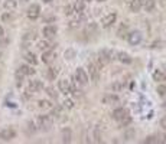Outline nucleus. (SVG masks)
Masks as SVG:
<instances>
[{
	"label": "nucleus",
	"instance_id": "obj_1",
	"mask_svg": "<svg viewBox=\"0 0 166 144\" xmlns=\"http://www.w3.org/2000/svg\"><path fill=\"white\" fill-rule=\"evenodd\" d=\"M36 122H38L39 130H42V131H49L51 127H52V117H51V115H39Z\"/></svg>",
	"mask_w": 166,
	"mask_h": 144
},
{
	"label": "nucleus",
	"instance_id": "obj_2",
	"mask_svg": "<svg viewBox=\"0 0 166 144\" xmlns=\"http://www.w3.org/2000/svg\"><path fill=\"white\" fill-rule=\"evenodd\" d=\"M113 55H114V52L111 49L103 48V49L98 52V59L103 62V65H106V64H110V62H111V59H113Z\"/></svg>",
	"mask_w": 166,
	"mask_h": 144
},
{
	"label": "nucleus",
	"instance_id": "obj_3",
	"mask_svg": "<svg viewBox=\"0 0 166 144\" xmlns=\"http://www.w3.org/2000/svg\"><path fill=\"white\" fill-rule=\"evenodd\" d=\"M75 79H77V82H79L81 85H85V84L88 82V75H87V72H85V69L77 68V71H75Z\"/></svg>",
	"mask_w": 166,
	"mask_h": 144
},
{
	"label": "nucleus",
	"instance_id": "obj_4",
	"mask_svg": "<svg viewBox=\"0 0 166 144\" xmlns=\"http://www.w3.org/2000/svg\"><path fill=\"white\" fill-rule=\"evenodd\" d=\"M15 137H16V131L13 128H10V127H8V128H4L0 131V138L4 141H10V140H13Z\"/></svg>",
	"mask_w": 166,
	"mask_h": 144
},
{
	"label": "nucleus",
	"instance_id": "obj_5",
	"mask_svg": "<svg viewBox=\"0 0 166 144\" xmlns=\"http://www.w3.org/2000/svg\"><path fill=\"white\" fill-rule=\"evenodd\" d=\"M127 41L130 45H139L142 42V33L139 31H134V32H130L127 35Z\"/></svg>",
	"mask_w": 166,
	"mask_h": 144
},
{
	"label": "nucleus",
	"instance_id": "obj_6",
	"mask_svg": "<svg viewBox=\"0 0 166 144\" xmlns=\"http://www.w3.org/2000/svg\"><path fill=\"white\" fill-rule=\"evenodd\" d=\"M26 15H28V17H29V19H32V20L38 19L39 15H41V7H39V4H32V6L28 9Z\"/></svg>",
	"mask_w": 166,
	"mask_h": 144
},
{
	"label": "nucleus",
	"instance_id": "obj_7",
	"mask_svg": "<svg viewBox=\"0 0 166 144\" xmlns=\"http://www.w3.org/2000/svg\"><path fill=\"white\" fill-rule=\"evenodd\" d=\"M88 72H90V75H91V79L94 81V82H97L98 78H100V69L97 68V65L90 62L88 64Z\"/></svg>",
	"mask_w": 166,
	"mask_h": 144
},
{
	"label": "nucleus",
	"instance_id": "obj_8",
	"mask_svg": "<svg viewBox=\"0 0 166 144\" xmlns=\"http://www.w3.org/2000/svg\"><path fill=\"white\" fill-rule=\"evenodd\" d=\"M128 115V111L126 110V108H117V110L113 111V118L116 120V121H121L124 117H127Z\"/></svg>",
	"mask_w": 166,
	"mask_h": 144
},
{
	"label": "nucleus",
	"instance_id": "obj_9",
	"mask_svg": "<svg viewBox=\"0 0 166 144\" xmlns=\"http://www.w3.org/2000/svg\"><path fill=\"white\" fill-rule=\"evenodd\" d=\"M116 19H117V15H116V13H110V15H107L106 17L101 20L103 27H106V29H107V27H110L114 22H116Z\"/></svg>",
	"mask_w": 166,
	"mask_h": 144
},
{
	"label": "nucleus",
	"instance_id": "obj_10",
	"mask_svg": "<svg viewBox=\"0 0 166 144\" xmlns=\"http://www.w3.org/2000/svg\"><path fill=\"white\" fill-rule=\"evenodd\" d=\"M58 87H59V91L65 95H68L71 92V85H69V81H67V79H61L58 82Z\"/></svg>",
	"mask_w": 166,
	"mask_h": 144
},
{
	"label": "nucleus",
	"instance_id": "obj_11",
	"mask_svg": "<svg viewBox=\"0 0 166 144\" xmlns=\"http://www.w3.org/2000/svg\"><path fill=\"white\" fill-rule=\"evenodd\" d=\"M43 88V84L41 81H30L29 85H28V91L29 92H38Z\"/></svg>",
	"mask_w": 166,
	"mask_h": 144
},
{
	"label": "nucleus",
	"instance_id": "obj_12",
	"mask_svg": "<svg viewBox=\"0 0 166 144\" xmlns=\"http://www.w3.org/2000/svg\"><path fill=\"white\" fill-rule=\"evenodd\" d=\"M42 33H43L45 38H53V36L57 35V27L52 26V25L45 26V27H43V31H42Z\"/></svg>",
	"mask_w": 166,
	"mask_h": 144
},
{
	"label": "nucleus",
	"instance_id": "obj_13",
	"mask_svg": "<svg viewBox=\"0 0 166 144\" xmlns=\"http://www.w3.org/2000/svg\"><path fill=\"white\" fill-rule=\"evenodd\" d=\"M57 56V53L53 52V50H45L43 55H42V62H45V64H49V62H52Z\"/></svg>",
	"mask_w": 166,
	"mask_h": 144
},
{
	"label": "nucleus",
	"instance_id": "obj_14",
	"mask_svg": "<svg viewBox=\"0 0 166 144\" xmlns=\"http://www.w3.org/2000/svg\"><path fill=\"white\" fill-rule=\"evenodd\" d=\"M98 32V26L97 23H88V26L85 27V35L87 36H94Z\"/></svg>",
	"mask_w": 166,
	"mask_h": 144
},
{
	"label": "nucleus",
	"instance_id": "obj_15",
	"mask_svg": "<svg viewBox=\"0 0 166 144\" xmlns=\"http://www.w3.org/2000/svg\"><path fill=\"white\" fill-rule=\"evenodd\" d=\"M117 58H118V61L123 62V64H132V62H133L132 56H130L128 53H126V52H118Z\"/></svg>",
	"mask_w": 166,
	"mask_h": 144
},
{
	"label": "nucleus",
	"instance_id": "obj_16",
	"mask_svg": "<svg viewBox=\"0 0 166 144\" xmlns=\"http://www.w3.org/2000/svg\"><path fill=\"white\" fill-rule=\"evenodd\" d=\"M155 0H142V7L146 9V12H152L155 9Z\"/></svg>",
	"mask_w": 166,
	"mask_h": 144
},
{
	"label": "nucleus",
	"instance_id": "obj_17",
	"mask_svg": "<svg viewBox=\"0 0 166 144\" xmlns=\"http://www.w3.org/2000/svg\"><path fill=\"white\" fill-rule=\"evenodd\" d=\"M71 138H72V134H71V130L69 128H64L62 130V143H71Z\"/></svg>",
	"mask_w": 166,
	"mask_h": 144
},
{
	"label": "nucleus",
	"instance_id": "obj_18",
	"mask_svg": "<svg viewBox=\"0 0 166 144\" xmlns=\"http://www.w3.org/2000/svg\"><path fill=\"white\" fill-rule=\"evenodd\" d=\"M130 9H132V12H134V13L140 12V9H142V0H132V2H130Z\"/></svg>",
	"mask_w": 166,
	"mask_h": 144
},
{
	"label": "nucleus",
	"instance_id": "obj_19",
	"mask_svg": "<svg viewBox=\"0 0 166 144\" xmlns=\"http://www.w3.org/2000/svg\"><path fill=\"white\" fill-rule=\"evenodd\" d=\"M153 79H155L156 82H165L166 74H163V72H160V71H155L153 72Z\"/></svg>",
	"mask_w": 166,
	"mask_h": 144
},
{
	"label": "nucleus",
	"instance_id": "obj_20",
	"mask_svg": "<svg viewBox=\"0 0 166 144\" xmlns=\"http://www.w3.org/2000/svg\"><path fill=\"white\" fill-rule=\"evenodd\" d=\"M25 59H26V62H29L30 65H36V64H38V59H36V56H35V53H32V52L25 53Z\"/></svg>",
	"mask_w": 166,
	"mask_h": 144
},
{
	"label": "nucleus",
	"instance_id": "obj_21",
	"mask_svg": "<svg viewBox=\"0 0 166 144\" xmlns=\"http://www.w3.org/2000/svg\"><path fill=\"white\" fill-rule=\"evenodd\" d=\"M19 71L22 72L23 75H33V74H35V69L30 68L29 65H22V66L19 68Z\"/></svg>",
	"mask_w": 166,
	"mask_h": 144
},
{
	"label": "nucleus",
	"instance_id": "obj_22",
	"mask_svg": "<svg viewBox=\"0 0 166 144\" xmlns=\"http://www.w3.org/2000/svg\"><path fill=\"white\" fill-rule=\"evenodd\" d=\"M103 103L104 104H117L118 103V98L116 95H107L103 98Z\"/></svg>",
	"mask_w": 166,
	"mask_h": 144
},
{
	"label": "nucleus",
	"instance_id": "obj_23",
	"mask_svg": "<svg viewBox=\"0 0 166 144\" xmlns=\"http://www.w3.org/2000/svg\"><path fill=\"white\" fill-rule=\"evenodd\" d=\"M3 6H4L6 10H15L16 6H18V3H16V0H6Z\"/></svg>",
	"mask_w": 166,
	"mask_h": 144
},
{
	"label": "nucleus",
	"instance_id": "obj_24",
	"mask_svg": "<svg viewBox=\"0 0 166 144\" xmlns=\"http://www.w3.org/2000/svg\"><path fill=\"white\" fill-rule=\"evenodd\" d=\"M84 0H77L75 3H74V6H72V9L77 12V13H81V12L84 10Z\"/></svg>",
	"mask_w": 166,
	"mask_h": 144
},
{
	"label": "nucleus",
	"instance_id": "obj_25",
	"mask_svg": "<svg viewBox=\"0 0 166 144\" xmlns=\"http://www.w3.org/2000/svg\"><path fill=\"white\" fill-rule=\"evenodd\" d=\"M38 107L42 108V110H49V108H52V104H51V101H48V99H41L38 103Z\"/></svg>",
	"mask_w": 166,
	"mask_h": 144
},
{
	"label": "nucleus",
	"instance_id": "obj_26",
	"mask_svg": "<svg viewBox=\"0 0 166 144\" xmlns=\"http://www.w3.org/2000/svg\"><path fill=\"white\" fill-rule=\"evenodd\" d=\"M38 48L41 50H48L51 48V43L48 41H41V42H38Z\"/></svg>",
	"mask_w": 166,
	"mask_h": 144
},
{
	"label": "nucleus",
	"instance_id": "obj_27",
	"mask_svg": "<svg viewBox=\"0 0 166 144\" xmlns=\"http://www.w3.org/2000/svg\"><path fill=\"white\" fill-rule=\"evenodd\" d=\"M134 136H136V131H134L133 128H130L128 131H126V133H124V140L130 141L132 138H134Z\"/></svg>",
	"mask_w": 166,
	"mask_h": 144
},
{
	"label": "nucleus",
	"instance_id": "obj_28",
	"mask_svg": "<svg viewBox=\"0 0 166 144\" xmlns=\"http://www.w3.org/2000/svg\"><path fill=\"white\" fill-rule=\"evenodd\" d=\"M126 32H127V25H121L120 29H118V32H117L118 38H124V36H127V35H126Z\"/></svg>",
	"mask_w": 166,
	"mask_h": 144
},
{
	"label": "nucleus",
	"instance_id": "obj_29",
	"mask_svg": "<svg viewBox=\"0 0 166 144\" xmlns=\"http://www.w3.org/2000/svg\"><path fill=\"white\" fill-rule=\"evenodd\" d=\"M46 76L49 79H55L57 78V71H53V68H49L48 72H46Z\"/></svg>",
	"mask_w": 166,
	"mask_h": 144
},
{
	"label": "nucleus",
	"instance_id": "obj_30",
	"mask_svg": "<svg viewBox=\"0 0 166 144\" xmlns=\"http://www.w3.org/2000/svg\"><path fill=\"white\" fill-rule=\"evenodd\" d=\"M130 122H132V118H130V115H127V117H124L120 121V125H121V127H126V125H128Z\"/></svg>",
	"mask_w": 166,
	"mask_h": 144
},
{
	"label": "nucleus",
	"instance_id": "obj_31",
	"mask_svg": "<svg viewBox=\"0 0 166 144\" xmlns=\"http://www.w3.org/2000/svg\"><path fill=\"white\" fill-rule=\"evenodd\" d=\"M61 114H62V108L61 107H55L52 110V117H59Z\"/></svg>",
	"mask_w": 166,
	"mask_h": 144
},
{
	"label": "nucleus",
	"instance_id": "obj_32",
	"mask_svg": "<svg viewBox=\"0 0 166 144\" xmlns=\"http://www.w3.org/2000/svg\"><path fill=\"white\" fill-rule=\"evenodd\" d=\"M158 94L162 95V97H165L166 95V85H159L158 87Z\"/></svg>",
	"mask_w": 166,
	"mask_h": 144
},
{
	"label": "nucleus",
	"instance_id": "obj_33",
	"mask_svg": "<svg viewBox=\"0 0 166 144\" xmlns=\"http://www.w3.org/2000/svg\"><path fill=\"white\" fill-rule=\"evenodd\" d=\"M46 92H48V94L51 95V97H52L53 99H57L58 94H57V92H55V89H53V88H51V87H49V88H46Z\"/></svg>",
	"mask_w": 166,
	"mask_h": 144
},
{
	"label": "nucleus",
	"instance_id": "obj_34",
	"mask_svg": "<svg viewBox=\"0 0 166 144\" xmlns=\"http://www.w3.org/2000/svg\"><path fill=\"white\" fill-rule=\"evenodd\" d=\"M64 107H65V108H69V110H71V108H74V101H72V99H65V101H64Z\"/></svg>",
	"mask_w": 166,
	"mask_h": 144
},
{
	"label": "nucleus",
	"instance_id": "obj_35",
	"mask_svg": "<svg viewBox=\"0 0 166 144\" xmlns=\"http://www.w3.org/2000/svg\"><path fill=\"white\" fill-rule=\"evenodd\" d=\"M23 39H25V41H32V39H35V33L33 32H28V33H25Z\"/></svg>",
	"mask_w": 166,
	"mask_h": 144
},
{
	"label": "nucleus",
	"instance_id": "obj_36",
	"mask_svg": "<svg viewBox=\"0 0 166 144\" xmlns=\"http://www.w3.org/2000/svg\"><path fill=\"white\" fill-rule=\"evenodd\" d=\"M94 137H95V141H97V143L101 141V134H98V127L94 128Z\"/></svg>",
	"mask_w": 166,
	"mask_h": 144
},
{
	"label": "nucleus",
	"instance_id": "obj_37",
	"mask_svg": "<svg viewBox=\"0 0 166 144\" xmlns=\"http://www.w3.org/2000/svg\"><path fill=\"white\" fill-rule=\"evenodd\" d=\"M111 89L113 91H120V89H123V84H114V85H111Z\"/></svg>",
	"mask_w": 166,
	"mask_h": 144
},
{
	"label": "nucleus",
	"instance_id": "obj_38",
	"mask_svg": "<svg viewBox=\"0 0 166 144\" xmlns=\"http://www.w3.org/2000/svg\"><path fill=\"white\" fill-rule=\"evenodd\" d=\"M12 17H13V16H12L10 13H4V15H2V20H3V22H9V20H12Z\"/></svg>",
	"mask_w": 166,
	"mask_h": 144
},
{
	"label": "nucleus",
	"instance_id": "obj_39",
	"mask_svg": "<svg viewBox=\"0 0 166 144\" xmlns=\"http://www.w3.org/2000/svg\"><path fill=\"white\" fill-rule=\"evenodd\" d=\"M156 140H158V143H165L166 136H165V134H158V136H156Z\"/></svg>",
	"mask_w": 166,
	"mask_h": 144
},
{
	"label": "nucleus",
	"instance_id": "obj_40",
	"mask_svg": "<svg viewBox=\"0 0 166 144\" xmlns=\"http://www.w3.org/2000/svg\"><path fill=\"white\" fill-rule=\"evenodd\" d=\"M144 143H158V140H156V136L147 137L146 140H144Z\"/></svg>",
	"mask_w": 166,
	"mask_h": 144
},
{
	"label": "nucleus",
	"instance_id": "obj_41",
	"mask_svg": "<svg viewBox=\"0 0 166 144\" xmlns=\"http://www.w3.org/2000/svg\"><path fill=\"white\" fill-rule=\"evenodd\" d=\"M64 13L67 16H69L72 13V6H65V9H64Z\"/></svg>",
	"mask_w": 166,
	"mask_h": 144
},
{
	"label": "nucleus",
	"instance_id": "obj_42",
	"mask_svg": "<svg viewBox=\"0 0 166 144\" xmlns=\"http://www.w3.org/2000/svg\"><path fill=\"white\" fill-rule=\"evenodd\" d=\"M72 56H74V50H72V49H69V50H67V52H65V58L71 59Z\"/></svg>",
	"mask_w": 166,
	"mask_h": 144
},
{
	"label": "nucleus",
	"instance_id": "obj_43",
	"mask_svg": "<svg viewBox=\"0 0 166 144\" xmlns=\"http://www.w3.org/2000/svg\"><path fill=\"white\" fill-rule=\"evenodd\" d=\"M160 127H163V128H166V117H163L162 120H160Z\"/></svg>",
	"mask_w": 166,
	"mask_h": 144
},
{
	"label": "nucleus",
	"instance_id": "obj_44",
	"mask_svg": "<svg viewBox=\"0 0 166 144\" xmlns=\"http://www.w3.org/2000/svg\"><path fill=\"white\" fill-rule=\"evenodd\" d=\"M3 35H4V31H3V27L0 26V36H3Z\"/></svg>",
	"mask_w": 166,
	"mask_h": 144
},
{
	"label": "nucleus",
	"instance_id": "obj_45",
	"mask_svg": "<svg viewBox=\"0 0 166 144\" xmlns=\"http://www.w3.org/2000/svg\"><path fill=\"white\" fill-rule=\"evenodd\" d=\"M42 2H45V3H49V2H52V0H42Z\"/></svg>",
	"mask_w": 166,
	"mask_h": 144
},
{
	"label": "nucleus",
	"instance_id": "obj_46",
	"mask_svg": "<svg viewBox=\"0 0 166 144\" xmlns=\"http://www.w3.org/2000/svg\"><path fill=\"white\" fill-rule=\"evenodd\" d=\"M97 2H106V0H97Z\"/></svg>",
	"mask_w": 166,
	"mask_h": 144
},
{
	"label": "nucleus",
	"instance_id": "obj_47",
	"mask_svg": "<svg viewBox=\"0 0 166 144\" xmlns=\"http://www.w3.org/2000/svg\"><path fill=\"white\" fill-rule=\"evenodd\" d=\"M22 2H28V0H22Z\"/></svg>",
	"mask_w": 166,
	"mask_h": 144
},
{
	"label": "nucleus",
	"instance_id": "obj_48",
	"mask_svg": "<svg viewBox=\"0 0 166 144\" xmlns=\"http://www.w3.org/2000/svg\"><path fill=\"white\" fill-rule=\"evenodd\" d=\"M165 69H166V64H165Z\"/></svg>",
	"mask_w": 166,
	"mask_h": 144
}]
</instances>
